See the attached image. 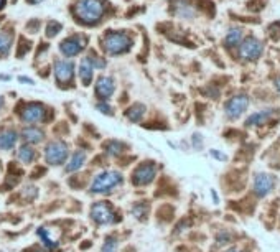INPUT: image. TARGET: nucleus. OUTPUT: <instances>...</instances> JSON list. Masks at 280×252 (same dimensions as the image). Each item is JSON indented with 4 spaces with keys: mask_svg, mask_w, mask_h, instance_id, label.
<instances>
[{
    "mask_svg": "<svg viewBox=\"0 0 280 252\" xmlns=\"http://www.w3.org/2000/svg\"><path fill=\"white\" fill-rule=\"evenodd\" d=\"M106 5L102 0H79L76 3V15L81 22L87 25L97 23L104 15Z\"/></svg>",
    "mask_w": 280,
    "mask_h": 252,
    "instance_id": "obj_1",
    "label": "nucleus"
},
{
    "mask_svg": "<svg viewBox=\"0 0 280 252\" xmlns=\"http://www.w3.org/2000/svg\"><path fill=\"white\" fill-rule=\"evenodd\" d=\"M119 185H122V175L116 170H107L99 173L91 183V193H107Z\"/></svg>",
    "mask_w": 280,
    "mask_h": 252,
    "instance_id": "obj_2",
    "label": "nucleus"
},
{
    "mask_svg": "<svg viewBox=\"0 0 280 252\" xmlns=\"http://www.w3.org/2000/svg\"><path fill=\"white\" fill-rule=\"evenodd\" d=\"M132 38L127 33L122 32H111L104 37V50L109 55H121L131 50Z\"/></svg>",
    "mask_w": 280,
    "mask_h": 252,
    "instance_id": "obj_3",
    "label": "nucleus"
},
{
    "mask_svg": "<svg viewBox=\"0 0 280 252\" xmlns=\"http://www.w3.org/2000/svg\"><path fill=\"white\" fill-rule=\"evenodd\" d=\"M68 143L63 140H53L45 148V160L50 165H63L68 158Z\"/></svg>",
    "mask_w": 280,
    "mask_h": 252,
    "instance_id": "obj_4",
    "label": "nucleus"
},
{
    "mask_svg": "<svg viewBox=\"0 0 280 252\" xmlns=\"http://www.w3.org/2000/svg\"><path fill=\"white\" fill-rule=\"evenodd\" d=\"M91 218L97 224H112L116 223V213L114 208L106 201H97L91 206Z\"/></svg>",
    "mask_w": 280,
    "mask_h": 252,
    "instance_id": "obj_5",
    "label": "nucleus"
},
{
    "mask_svg": "<svg viewBox=\"0 0 280 252\" xmlns=\"http://www.w3.org/2000/svg\"><path fill=\"white\" fill-rule=\"evenodd\" d=\"M155 173H157V168H155L153 163L145 162L132 172V183L136 185V187H145V185L153 182Z\"/></svg>",
    "mask_w": 280,
    "mask_h": 252,
    "instance_id": "obj_6",
    "label": "nucleus"
},
{
    "mask_svg": "<svg viewBox=\"0 0 280 252\" xmlns=\"http://www.w3.org/2000/svg\"><path fill=\"white\" fill-rule=\"evenodd\" d=\"M86 43V38L84 37H79V35H72V37L66 38L61 42L60 45V51L63 53L66 58H71V56H76L81 53V50L84 48Z\"/></svg>",
    "mask_w": 280,
    "mask_h": 252,
    "instance_id": "obj_7",
    "label": "nucleus"
},
{
    "mask_svg": "<svg viewBox=\"0 0 280 252\" xmlns=\"http://www.w3.org/2000/svg\"><path fill=\"white\" fill-rule=\"evenodd\" d=\"M277 183V178L272 177V175L267 173H259L256 175V180H254V191L259 198H264L266 194H269L274 189Z\"/></svg>",
    "mask_w": 280,
    "mask_h": 252,
    "instance_id": "obj_8",
    "label": "nucleus"
},
{
    "mask_svg": "<svg viewBox=\"0 0 280 252\" xmlns=\"http://www.w3.org/2000/svg\"><path fill=\"white\" fill-rule=\"evenodd\" d=\"M247 106H249L247 96L241 94V96L232 97V99H229L226 102V107H224L226 116L229 117V119H237V117H241L242 114H244Z\"/></svg>",
    "mask_w": 280,
    "mask_h": 252,
    "instance_id": "obj_9",
    "label": "nucleus"
},
{
    "mask_svg": "<svg viewBox=\"0 0 280 252\" xmlns=\"http://www.w3.org/2000/svg\"><path fill=\"white\" fill-rule=\"evenodd\" d=\"M262 50L264 46L256 37H247L246 40H242L239 53L244 60H257L262 55Z\"/></svg>",
    "mask_w": 280,
    "mask_h": 252,
    "instance_id": "obj_10",
    "label": "nucleus"
},
{
    "mask_svg": "<svg viewBox=\"0 0 280 252\" xmlns=\"http://www.w3.org/2000/svg\"><path fill=\"white\" fill-rule=\"evenodd\" d=\"M74 76V64L68 60H60L55 63V78L60 84H68Z\"/></svg>",
    "mask_w": 280,
    "mask_h": 252,
    "instance_id": "obj_11",
    "label": "nucleus"
},
{
    "mask_svg": "<svg viewBox=\"0 0 280 252\" xmlns=\"http://www.w3.org/2000/svg\"><path fill=\"white\" fill-rule=\"evenodd\" d=\"M46 109L43 104H38V102H30L23 107L22 111V121L28 122V124H33V122H40L45 119Z\"/></svg>",
    "mask_w": 280,
    "mask_h": 252,
    "instance_id": "obj_12",
    "label": "nucleus"
},
{
    "mask_svg": "<svg viewBox=\"0 0 280 252\" xmlns=\"http://www.w3.org/2000/svg\"><path fill=\"white\" fill-rule=\"evenodd\" d=\"M114 91H116V84H114V79L111 76H101L96 83V94L101 97V99H109Z\"/></svg>",
    "mask_w": 280,
    "mask_h": 252,
    "instance_id": "obj_13",
    "label": "nucleus"
},
{
    "mask_svg": "<svg viewBox=\"0 0 280 252\" xmlns=\"http://www.w3.org/2000/svg\"><path fill=\"white\" fill-rule=\"evenodd\" d=\"M92 71H94V61L92 56H84L79 63V78L84 86H89L92 81Z\"/></svg>",
    "mask_w": 280,
    "mask_h": 252,
    "instance_id": "obj_14",
    "label": "nucleus"
},
{
    "mask_svg": "<svg viewBox=\"0 0 280 252\" xmlns=\"http://www.w3.org/2000/svg\"><path fill=\"white\" fill-rule=\"evenodd\" d=\"M17 140H18V135L12 128H3V130H0V150H12Z\"/></svg>",
    "mask_w": 280,
    "mask_h": 252,
    "instance_id": "obj_15",
    "label": "nucleus"
},
{
    "mask_svg": "<svg viewBox=\"0 0 280 252\" xmlns=\"http://www.w3.org/2000/svg\"><path fill=\"white\" fill-rule=\"evenodd\" d=\"M274 116H276V111H272V109L261 111V112H257V114H252L251 117H249L246 124L247 126H262V124H266V122L271 121Z\"/></svg>",
    "mask_w": 280,
    "mask_h": 252,
    "instance_id": "obj_16",
    "label": "nucleus"
},
{
    "mask_svg": "<svg viewBox=\"0 0 280 252\" xmlns=\"http://www.w3.org/2000/svg\"><path fill=\"white\" fill-rule=\"evenodd\" d=\"M22 137H23V140L28 143H38L43 140L45 133L43 130H40V128H36V127H27V128H23Z\"/></svg>",
    "mask_w": 280,
    "mask_h": 252,
    "instance_id": "obj_17",
    "label": "nucleus"
},
{
    "mask_svg": "<svg viewBox=\"0 0 280 252\" xmlns=\"http://www.w3.org/2000/svg\"><path fill=\"white\" fill-rule=\"evenodd\" d=\"M84 162H86V153L82 150L74 152V153H72L70 163L66 165V172H76V170H79L82 165H84Z\"/></svg>",
    "mask_w": 280,
    "mask_h": 252,
    "instance_id": "obj_18",
    "label": "nucleus"
},
{
    "mask_svg": "<svg viewBox=\"0 0 280 252\" xmlns=\"http://www.w3.org/2000/svg\"><path fill=\"white\" fill-rule=\"evenodd\" d=\"M12 42L13 35L10 32H2L0 33V56H7L12 50Z\"/></svg>",
    "mask_w": 280,
    "mask_h": 252,
    "instance_id": "obj_19",
    "label": "nucleus"
},
{
    "mask_svg": "<svg viewBox=\"0 0 280 252\" xmlns=\"http://www.w3.org/2000/svg\"><path fill=\"white\" fill-rule=\"evenodd\" d=\"M242 42V30L241 28H232L229 30V33L226 35V40H224V43L227 46H236V45H239Z\"/></svg>",
    "mask_w": 280,
    "mask_h": 252,
    "instance_id": "obj_20",
    "label": "nucleus"
},
{
    "mask_svg": "<svg viewBox=\"0 0 280 252\" xmlns=\"http://www.w3.org/2000/svg\"><path fill=\"white\" fill-rule=\"evenodd\" d=\"M143 114H145V106L143 104H134L131 109L127 111L129 121H132V122H139L143 117Z\"/></svg>",
    "mask_w": 280,
    "mask_h": 252,
    "instance_id": "obj_21",
    "label": "nucleus"
},
{
    "mask_svg": "<svg viewBox=\"0 0 280 252\" xmlns=\"http://www.w3.org/2000/svg\"><path fill=\"white\" fill-rule=\"evenodd\" d=\"M38 236L41 238V243H43V246H45L46 249H55V248H58V241H55V239L50 238L48 229H46V228H40V229H38Z\"/></svg>",
    "mask_w": 280,
    "mask_h": 252,
    "instance_id": "obj_22",
    "label": "nucleus"
},
{
    "mask_svg": "<svg viewBox=\"0 0 280 252\" xmlns=\"http://www.w3.org/2000/svg\"><path fill=\"white\" fill-rule=\"evenodd\" d=\"M18 158L22 160L23 163H32L35 160V150L32 147L28 145H23L22 148L18 150Z\"/></svg>",
    "mask_w": 280,
    "mask_h": 252,
    "instance_id": "obj_23",
    "label": "nucleus"
},
{
    "mask_svg": "<svg viewBox=\"0 0 280 252\" xmlns=\"http://www.w3.org/2000/svg\"><path fill=\"white\" fill-rule=\"evenodd\" d=\"M124 148V143L121 142H116V140H111L106 143V152L109 153V155H121Z\"/></svg>",
    "mask_w": 280,
    "mask_h": 252,
    "instance_id": "obj_24",
    "label": "nucleus"
},
{
    "mask_svg": "<svg viewBox=\"0 0 280 252\" xmlns=\"http://www.w3.org/2000/svg\"><path fill=\"white\" fill-rule=\"evenodd\" d=\"M117 248H119L117 239L114 238V236H109V238L106 239L104 246H102L101 252H117Z\"/></svg>",
    "mask_w": 280,
    "mask_h": 252,
    "instance_id": "obj_25",
    "label": "nucleus"
},
{
    "mask_svg": "<svg viewBox=\"0 0 280 252\" xmlns=\"http://www.w3.org/2000/svg\"><path fill=\"white\" fill-rule=\"evenodd\" d=\"M60 30H61V23H58V22H50L48 27H46V37H48V38L56 37V35L60 33Z\"/></svg>",
    "mask_w": 280,
    "mask_h": 252,
    "instance_id": "obj_26",
    "label": "nucleus"
},
{
    "mask_svg": "<svg viewBox=\"0 0 280 252\" xmlns=\"http://www.w3.org/2000/svg\"><path fill=\"white\" fill-rule=\"evenodd\" d=\"M147 209H148L147 204H136V206L132 208V213L137 219H143L145 214H147Z\"/></svg>",
    "mask_w": 280,
    "mask_h": 252,
    "instance_id": "obj_27",
    "label": "nucleus"
},
{
    "mask_svg": "<svg viewBox=\"0 0 280 252\" xmlns=\"http://www.w3.org/2000/svg\"><path fill=\"white\" fill-rule=\"evenodd\" d=\"M97 109H99L102 114H111V106L106 104V102H97Z\"/></svg>",
    "mask_w": 280,
    "mask_h": 252,
    "instance_id": "obj_28",
    "label": "nucleus"
},
{
    "mask_svg": "<svg viewBox=\"0 0 280 252\" xmlns=\"http://www.w3.org/2000/svg\"><path fill=\"white\" fill-rule=\"evenodd\" d=\"M211 155L216 157V158H221V160H226V155H222V153H217V152H214V150L211 152Z\"/></svg>",
    "mask_w": 280,
    "mask_h": 252,
    "instance_id": "obj_29",
    "label": "nucleus"
},
{
    "mask_svg": "<svg viewBox=\"0 0 280 252\" xmlns=\"http://www.w3.org/2000/svg\"><path fill=\"white\" fill-rule=\"evenodd\" d=\"M20 81H22V83H28V84H35L33 83V79H28V78H18Z\"/></svg>",
    "mask_w": 280,
    "mask_h": 252,
    "instance_id": "obj_30",
    "label": "nucleus"
},
{
    "mask_svg": "<svg viewBox=\"0 0 280 252\" xmlns=\"http://www.w3.org/2000/svg\"><path fill=\"white\" fill-rule=\"evenodd\" d=\"M276 87H277V91L280 92V76H279V78L276 79Z\"/></svg>",
    "mask_w": 280,
    "mask_h": 252,
    "instance_id": "obj_31",
    "label": "nucleus"
},
{
    "mask_svg": "<svg viewBox=\"0 0 280 252\" xmlns=\"http://www.w3.org/2000/svg\"><path fill=\"white\" fill-rule=\"evenodd\" d=\"M30 3H40V2H43V0H28Z\"/></svg>",
    "mask_w": 280,
    "mask_h": 252,
    "instance_id": "obj_32",
    "label": "nucleus"
},
{
    "mask_svg": "<svg viewBox=\"0 0 280 252\" xmlns=\"http://www.w3.org/2000/svg\"><path fill=\"white\" fill-rule=\"evenodd\" d=\"M3 5H5V0H0V10L3 8Z\"/></svg>",
    "mask_w": 280,
    "mask_h": 252,
    "instance_id": "obj_33",
    "label": "nucleus"
},
{
    "mask_svg": "<svg viewBox=\"0 0 280 252\" xmlns=\"http://www.w3.org/2000/svg\"><path fill=\"white\" fill-rule=\"evenodd\" d=\"M2 106H3V97H0V109H2Z\"/></svg>",
    "mask_w": 280,
    "mask_h": 252,
    "instance_id": "obj_34",
    "label": "nucleus"
},
{
    "mask_svg": "<svg viewBox=\"0 0 280 252\" xmlns=\"http://www.w3.org/2000/svg\"><path fill=\"white\" fill-rule=\"evenodd\" d=\"M227 252H241V251H237V249H229Z\"/></svg>",
    "mask_w": 280,
    "mask_h": 252,
    "instance_id": "obj_35",
    "label": "nucleus"
}]
</instances>
